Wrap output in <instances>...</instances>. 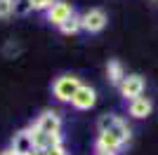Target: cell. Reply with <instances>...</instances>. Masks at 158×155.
<instances>
[{
  "label": "cell",
  "instance_id": "1",
  "mask_svg": "<svg viewBox=\"0 0 158 155\" xmlns=\"http://www.w3.org/2000/svg\"><path fill=\"white\" fill-rule=\"evenodd\" d=\"M78 89H80V80L76 75H61V78H57L54 85H52V94L59 99V101H71Z\"/></svg>",
  "mask_w": 158,
  "mask_h": 155
},
{
  "label": "cell",
  "instance_id": "2",
  "mask_svg": "<svg viewBox=\"0 0 158 155\" xmlns=\"http://www.w3.org/2000/svg\"><path fill=\"white\" fill-rule=\"evenodd\" d=\"M99 132H111V134L118 136L123 143L130 141V127L116 115H102L99 117Z\"/></svg>",
  "mask_w": 158,
  "mask_h": 155
},
{
  "label": "cell",
  "instance_id": "3",
  "mask_svg": "<svg viewBox=\"0 0 158 155\" xmlns=\"http://www.w3.org/2000/svg\"><path fill=\"white\" fill-rule=\"evenodd\" d=\"M33 129L45 132V134H59V129H61V117H59V113H54V110H45V113H43V115H38V120L33 122Z\"/></svg>",
  "mask_w": 158,
  "mask_h": 155
},
{
  "label": "cell",
  "instance_id": "4",
  "mask_svg": "<svg viewBox=\"0 0 158 155\" xmlns=\"http://www.w3.org/2000/svg\"><path fill=\"white\" fill-rule=\"evenodd\" d=\"M80 19H83V28H85L87 33H99L106 26V21H109V19H106V12H104V10H99V7L87 10Z\"/></svg>",
  "mask_w": 158,
  "mask_h": 155
},
{
  "label": "cell",
  "instance_id": "5",
  "mask_svg": "<svg viewBox=\"0 0 158 155\" xmlns=\"http://www.w3.org/2000/svg\"><path fill=\"white\" fill-rule=\"evenodd\" d=\"M10 148H12L17 155H33V153H35L31 129H21V132H17V134L12 136V146H10Z\"/></svg>",
  "mask_w": 158,
  "mask_h": 155
},
{
  "label": "cell",
  "instance_id": "6",
  "mask_svg": "<svg viewBox=\"0 0 158 155\" xmlns=\"http://www.w3.org/2000/svg\"><path fill=\"white\" fill-rule=\"evenodd\" d=\"M142 92H144V78L142 75H125L123 78V82H120V94L125 99H137V97H142Z\"/></svg>",
  "mask_w": 158,
  "mask_h": 155
},
{
  "label": "cell",
  "instance_id": "7",
  "mask_svg": "<svg viewBox=\"0 0 158 155\" xmlns=\"http://www.w3.org/2000/svg\"><path fill=\"white\" fill-rule=\"evenodd\" d=\"M31 129V136H33V146H35V153H45L50 150L52 146H61V134H45V132H38V129Z\"/></svg>",
  "mask_w": 158,
  "mask_h": 155
},
{
  "label": "cell",
  "instance_id": "8",
  "mask_svg": "<svg viewBox=\"0 0 158 155\" xmlns=\"http://www.w3.org/2000/svg\"><path fill=\"white\" fill-rule=\"evenodd\" d=\"M94 101H97V92L90 87V85H80V89L76 92V97L71 99V103L76 106L78 110H87V108H92Z\"/></svg>",
  "mask_w": 158,
  "mask_h": 155
},
{
  "label": "cell",
  "instance_id": "9",
  "mask_svg": "<svg viewBox=\"0 0 158 155\" xmlns=\"http://www.w3.org/2000/svg\"><path fill=\"white\" fill-rule=\"evenodd\" d=\"M73 7L69 5V2H54L50 10H47V21L50 24H54V26H61L66 19H71L73 17Z\"/></svg>",
  "mask_w": 158,
  "mask_h": 155
},
{
  "label": "cell",
  "instance_id": "10",
  "mask_svg": "<svg viewBox=\"0 0 158 155\" xmlns=\"http://www.w3.org/2000/svg\"><path fill=\"white\" fill-rule=\"evenodd\" d=\"M151 110H153V103H151L149 97H137V99H132V101H130V115L137 117V120L151 115Z\"/></svg>",
  "mask_w": 158,
  "mask_h": 155
},
{
  "label": "cell",
  "instance_id": "11",
  "mask_svg": "<svg viewBox=\"0 0 158 155\" xmlns=\"http://www.w3.org/2000/svg\"><path fill=\"white\" fill-rule=\"evenodd\" d=\"M125 143L120 141L118 136H113L111 132H99V139H97V150H111L116 153L118 148H123Z\"/></svg>",
  "mask_w": 158,
  "mask_h": 155
},
{
  "label": "cell",
  "instance_id": "12",
  "mask_svg": "<svg viewBox=\"0 0 158 155\" xmlns=\"http://www.w3.org/2000/svg\"><path fill=\"white\" fill-rule=\"evenodd\" d=\"M106 73H109V80H111L113 85H118L123 82V78H125V73H123V66H120V61H109V66H106Z\"/></svg>",
  "mask_w": 158,
  "mask_h": 155
},
{
  "label": "cell",
  "instance_id": "13",
  "mask_svg": "<svg viewBox=\"0 0 158 155\" xmlns=\"http://www.w3.org/2000/svg\"><path fill=\"white\" fill-rule=\"evenodd\" d=\"M80 28H83V19H80L78 14H73L71 19H66L64 24L59 26V31H61V33H66V35H73V33H78Z\"/></svg>",
  "mask_w": 158,
  "mask_h": 155
},
{
  "label": "cell",
  "instance_id": "14",
  "mask_svg": "<svg viewBox=\"0 0 158 155\" xmlns=\"http://www.w3.org/2000/svg\"><path fill=\"white\" fill-rule=\"evenodd\" d=\"M14 2L17 0H0V19H7L14 12Z\"/></svg>",
  "mask_w": 158,
  "mask_h": 155
},
{
  "label": "cell",
  "instance_id": "15",
  "mask_svg": "<svg viewBox=\"0 0 158 155\" xmlns=\"http://www.w3.org/2000/svg\"><path fill=\"white\" fill-rule=\"evenodd\" d=\"M28 2H31V10L43 12V10H50V7H52L57 0H28Z\"/></svg>",
  "mask_w": 158,
  "mask_h": 155
},
{
  "label": "cell",
  "instance_id": "16",
  "mask_svg": "<svg viewBox=\"0 0 158 155\" xmlns=\"http://www.w3.org/2000/svg\"><path fill=\"white\" fill-rule=\"evenodd\" d=\"M14 12H17V14L31 12V2H28V0H17V2H14Z\"/></svg>",
  "mask_w": 158,
  "mask_h": 155
},
{
  "label": "cell",
  "instance_id": "17",
  "mask_svg": "<svg viewBox=\"0 0 158 155\" xmlns=\"http://www.w3.org/2000/svg\"><path fill=\"white\" fill-rule=\"evenodd\" d=\"M45 155H66V150L61 146H52L50 150H45Z\"/></svg>",
  "mask_w": 158,
  "mask_h": 155
},
{
  "label": "cell",
  "instance_id": "18",
  "mask_svg": "<svg viewBox=\"0 0 158 155\" xmlns=\"http://www.w3.org/2000/svg\"><path fill=\"white\" fill-rule=\"evenodd\" d=\"M0 155H17L12 148H5V150H0Z\"/></svg>",
  "mask_w": 158,
  "mask_h": 155
},
{
  "label": "cell",
  "instance_id": "19",
  "mask_svg": "<svg viewBox=\"0 0 158 155\" xmlns=\"http://www.w3.org/2000/svg\"><path fill=\"white\" fill-rule=\"evenodd\" d=\"M97 155H116V153H111V150H97Z\"/></svg>",
  "mask_w": 158,
  "mask_h": 155
},
{
  "label": "cell",
  "instance_id": "20",
  "mask_svg": "<svg viewBox=\"0 0 158 155\" xmlns=\"http://www.w3.org/2000/svg\"><path fill=\"white\" fill-rule=\"evenodd\" d=\"M33 155H45V153H33Z\"/></svg>",
  "mask_w": 158,
  "mask_h": 155
}]
</instances>
